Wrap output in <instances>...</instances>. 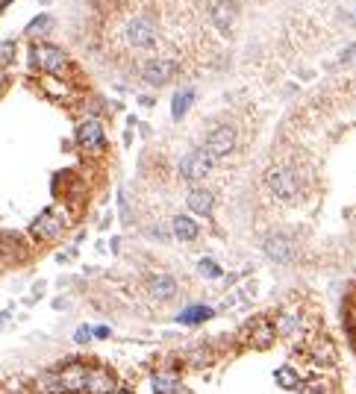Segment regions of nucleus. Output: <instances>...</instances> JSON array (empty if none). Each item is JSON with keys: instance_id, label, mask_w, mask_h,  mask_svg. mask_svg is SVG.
Segmentation results:
<instances>
[{"instance_id": "f257e3e1", "label": "nucleus", "mask_w": 356, "mask_h": 394, "mask_svg": "<svg viewBox=\"0 0 356 394\" xmlns=\"http://www.w3.org/2000/svg\"><path fill=\"white\" fill-rule=\"evenodd\" d=\"M88 365H92V359L68 356L57 368L44 371L36 386L41 394H83L88 380Z\"/></svg>"}, {"instance_id": "f03ea898", "label": "nucleus", "mask_w": 356, "mask_h": 394, "mask_svg": "<svg viewBox=\"0 0 356 394\" xmlns=\"http://www.w3.org/2000/svg\"><path fill=\"white\" fill-rule=\"evenodd\" d=\"M280 338H277V330H274V321L271 315H253L241 324L239 330V344L244 350H257V353H265V350H271Z\"/></svg>"}, {"instance_id": "7ed1b4c3", "label": "nucleus", "mask_w": 356, "mask_h": 394, "mask_svg": "<svg viewBox=\"0 0 356 394\" xmlns=\"http://www.w3.org/2000/svg\"><path fill=\"white\" fill-rule=\"evenodd\" d=\"M68 233V215L57 206H48V209H41L36 215V221L30 224V238L39 245H53L59 242V238Z\"/></svg>"}, {"instance_id": "20e7f679", "label": "nucleus", "mask_w": 356, "mask_h": 394, "mask_svg": "<svg viewBox=\"0 0 356 394\" xmlns=\"http://www.w3.org/2000/svg\"><path fill=\"white\" fill-rule=\"evenodd\" d=\"M265 185L280 203H297L300 200V177L292 165H271L265 171Z\"/></svg>"}, {"instance_id": "39448f33", "label": "nucleus", "mask_w": 356, "mask_h": 394, "mask_svg": "<svg viewBox=\"0 0 356 394\" xmlns=\"http://www.w3.org/2000/svg\"><path fill=\"white\" fill-rule=\"evenodd\" d=\"M30 68L50 74V76H62L65 68H68V53H65L59 45H50V41H39L30 50Z\"/></svg>"}, {"instance_id": "423d86ee", "label": "nucleus", "mask_w": 356, "mask_h": 394, "mask_svg": "<svg viewBox=\"0 0 356 394\" xmlns=\"http://www.w3.org/2000/svg\"><path fill=\"white\" fill-rule=\"evenodd\" d=\"M304 356L321 371V374H324V371H330L333 365L339 362V350H336V344H333V338H330L327 333H321V330H313V333H309V338L304 342Z\"/></svg>"}, {"instance_id": "0eeeda50", "label": "nucleus", "mask_w": 356, "mask_h": 394, "mask_svg": "<svg viewBox=\"0 0 356 394\" xmlns=\"http://www.w3.org/2000/svg\"><path fill=\"white\" fill-rule=\"evenodd\" d=\"M212 168H215V159L209 156V153H206L204 147L188 150L186 156H180V162H177V174H180V180L192 183V185L204 183V180L209 177V174H212Z\"/></svg>"}, {"instance_id": "6e6552de", "label": "nucleus", "mask_w": 356, "mask_h": 394, "mask_svg": "<svg viewBox=\"0 0 356 394\" xmlns=\"http://www.w3.org/2000/svg\"><path fill=\"white\" fill-rule=\"evenodd\" d=\"M144 291H148V298L153 303H174L177 298H180V280L174 277V273L168 271H153L144 277Z\"/></svg>"}, {"instance_id": "1a4fd4ad", "label": "nucleus", "mask_w": 356, "mask_h": 394, "mask_svg": "<svg viewBox=\"0 0 356 394\" xmlns=\"http://www.w3.org/2000/svg\"><path fill=\"white\" fill-rule=\"evenodd\" d=\"M274 330H277V338L283 342H295V338H304L309 333V324H306V315L300 309H288V306H280L274 315Z\"/></svg>"}, {"instance_id": "9d476101", "label": "nucleus", "mask_w": 356, "mask_h": 394, "mask_svg": "<svg viewBox=\"0 0 356 394\" xmlns=\"http://www.w3.org/2000/svg\"><path fill=\"white\" fill-rule=\"evenodd\" d=\"M262 253L274 265H295L297 262V242L288 233H268L262 238Z\"/></svg>"}, {"instance_id": "9b49d317", "label": "nucleus", "mask_w": 356, "mask_h": 394, "mask_svg": "<svg viewBox=\"0 0 356 394\" xmlns=\"http://www.w3.org/2000/svg\"><path fill=\"white\" fill-rule=\"evenodd\" d=\"M74 141L77 147L83 153H103L106 150V129H103V121L100 118H83L80 124L74 129Z\"/></svg>"}, {"instance_id": "f8f14e48", "label": "nucleus", "mask_w": 356, "mask_h": 394, "mask_svg": "<svg viewBox=\"0 0 356 394\" xmlns=\"http://www.w3.org/2000/svg\"><path fill=\"white\" fill-rule=\"evenodd\" d=\"M236 145H239V133H236V127H233V124H218V127L209 129L206 138H204V150L215 162L218 159H227L230 153L236 150Z\"/></svg>"}, {"instance_id": "ddd939ff", "label": "nucleus", "mask_w": 356, "mask_h": 394, "mask_svg": "<svg viewBox=\"0 0 356 394\" xmlns=\"http://www.w3.org/2000/svg\"><path fill=\"white\" fill-rule=\"evenodd\" d=\"M121 386L118 371L106 362H92L88 365V380H86V391L83 394H115Z\"/></svg>"}, {"instance_id": "4468645a", "label": "nucleus", "mask_w": 356, "mask_h": 394, "mask_svg": "<svg viewBox=\"0 0 356 394\" xmlns=\"http://www.w3.org/2000/svg\"><path fill=\"white\" fill-rule=\"evenodd\" d=\"M183 362H180V356L177 359H168L165 365H159V368H153L150 371V391L153 394H171V388L174 386H180L183 382Z\"/></svg>"}, {"instance_id": "2eb2a0df", "label": "nucleus", "mask_w": 356, "mask_h": 394, "mask_svg": "<svg viewBox=\"0 0 356 394\" xmlns=\"http://www.w3.org/2000/svg\"><path fill=\"white\" fill-rule=\"evenodd\" d=\"M177 76V62L171 59H148L141 65V83L150 89H162Z\"/></svg>"}, {"instance_id": "dca6fc26", "label": "nucleus", "mask_w": 356, "mask_h": 394, "mask_svg": "<svg viewBox=\"0 0 356 394\" xmlns=\"http://www.w3.org/2000/svg\"><path fill=\"white\" fill-rule=\"evenodd\" d=\"M27 256L30 247L18 233H0V265H21Z\"/></svg>"}, {"instance_id": "f3484780", "label": "nucleus", "mask_w": 356, "mask_h": 394, "mask_svg": "<svg viewBox=\"0 0 356 394\" xmlns=\"http://www.w3.org/2000/svg\"><path fill=\"white\" fill-rule=\"evenodd\" d=\"M186 209L197 218H212L215 212V191H209L206 185H192L186 194Z\"/></svg>"}, {"instance_id": "a211bd4d", "label": "nucleus", "mask_w": 356, "mask_h": 394, "mask_svg": "<svg viewBox=\"0 0 356 394\" xmlns=\"http://www.w3.org/2000/svg\"><path fill=\"white\" fill-rule=\"evenodd\" d=\"M127 41L132 48H153L157 45V24L150 18H132L127 24Z\"/></svg>"}, {"instance_id": "6ab92c4d", "label": "nucleus", "mask_w": 356, "mask_h": 394, "mask_svg": "<svg viewBox=\"0 0 356 394\" xmlns=\"http://www.w3.org/2000/svg\"><path fill=\"white\" fill-rule=\"evenodd\" d=\"M215 315H218V309L209 303H186L183 309L174 315V321L180 326H204L206 321H212Z\"/></svg>"}, {"instance_id": "aec40b11", "label": "nucleus", "mask_w": 356, "mask_h": 394, "mask_svg": "<svg viewBox=\"0 0 356 394\" xmlns=\"http://www.w3.org/2000/svg\"><path fill=\"white\" fill-rule=\"evenodd\" d=\"M215 359H218V353L212 350V344L204 342V344H195L192 350H186V353L180 356V362H183L186 371H204V368L212 365Z\"/></svg>"}, {"instance_id": "412c9836", "label": "nucleus", "mask_w": 356, "mask_h": 394, "mask_svg": "<svg viewBox=\"0 0 356 394\" xmlns=\"http://www.w3.org/2000/svg\"><path fill=\"white\" fill-rule=\"evenodd\" d=\"M171 236H174V242H180V245H192L200 238V224L192 215H174L171 218Z\"/></svg>"}, {"instance_id": "4be33fe9", "label": "nucleus", "mask_w": 356, "mask_h": 394, "mask_svg": "<svg viewBox=\"0 0 356 394\" xmlns=\"http://www.w3.org/2000/svg\"><path fill=\"white\" fill-rule=\"evenodd\" d=\"M304 380H306V374L295 362H283L280 368H274V382H277V388H283V391L295 394L300 386H304Z\"/></svg>"}, {"instance_id": "5701e85b", "label": "nucleus", "mask_w": 356, "mask_h": 394, "mask_svg": "<svg viewBox=\"0 0 356 394\" xmlns=\"http://www.w3.org/2000/svg\"><path fill=\"white\" fill-rule=\"evenodd\" d=\"M236 18H239V3L236 0H218L212 6V21L221 32H230L236 27Z\"/></svg>"}, {"instance_id": "b1692460", "label": "nucleus", "mask_w": 356, "mask_h": 394, "mask_svg": "<svg viewBox=\"0 0 356 394\" xmlns=\"http://www.w3.org/2000/svg\"><path fill=\"white\" fill-rule=\"evenodd\" d=\"M195 103V89H180L174 94V101H171V118L174 121H183V118L188 115V109H192Z\"/></svg>"}, {"instance_id": "393cba45", "label": "nucleus", "mask_w": 356, "mask_h": 394, "mask_svg": "<svg viewBox=\"0 0 356 394\" xmlns=\"http://www.w3.org/2000/svg\"><path fill=\"white\" fill-rule=\"evenodd\" d=\"M295 394H333V391H330V382L324 380V374H306L304 386Z\"/></svg>"}, {"instance_id": "a878e982", "label": "nucleus", "mask_w": 356, "mask_h": 394, "mask_svg": "<svg viewBox=\"0 0 356 394\" xmlns=\"http://www.w3.org/2000/svg\"><path fill=\"white\" fill-rule=\"evenodd\" d=\"M197 273L204 280H221V277H224V268H221L212 256H204V259L197 262Z\"/></svg>"}, {"instance_id": "bb28decb", "label": "nucleus", "mask_w": 356, "mask_h": 394, "mask_svg": "<svg viewBox=\"0 0 356 394\" xmlns=\"http://www.w3.org/2000/svg\"><path fill=\"white\" fill-rule=\"evenodd\" d=\"M15 56H18V41L15 39H6L0 41V68H9V65H15Z\"/></svg>"}, {"instance_id": "cd10ccee", "label": "nucleus", "mask_w": 356, "mask_h": 394, "mask_svg": "<svg viewBox=\"0 0 356 394\" xmlns=\"http://www.w3.org/2000/svg\"><path fill=\"white\" fill-rule=\"evenodd\" d=\"M342 315H344V330H348L350 342L356 344V294H353L348 303H344V312Z\"/></svg>"}, {"instance_id": "c85d7f7f", "label": "nucleus", "mask_w": 356, "mask_h": 394, "mask_svg": "<svg viewBox=\"0 0 356 394\" xmlns=\"http://www.w3.org/2000/svg\"><path fill=\"white\" fill-rule=\"evenodd\" d=\"M92 342H95V338H92V324H80V326H77V330H74V344L77 347H88Z\"/></svg>"}, {"instance_id": "c756f323", "label": "nucleus", "mask_w": 356, "mask_h": 394, "mask_svg": "<svg viewBox=\"0 0 356 394\" xmlns=\"http://www.w3.org/2000/svg\"><path fill=\"white\" fill-rule=\"evenodd\" d=\"M53 24V18L50 15H39L36 21H30V27H27V36H41V32H48V27Z\"/></svg>"}, {"instance_id": "7c9ffc66", "label": "nucleus", "mask_w": 356, "mask_h": 394, "mask_svg": "<svg viewBox=\"0 0 356 394\" xmlns=\"http://www.w3.org/2000/svg\"><path fill=\"white\" fill-rule=\"evenodd\" d=\"M92 338L95 342H109V338H112V326L109 324H92Z\"/></svg>"}, {"instance_id": "2f4dec72", "label": "nucleus", "mask_w": 356, "mask_h": 394, "mask_svg": "<svg viewBox=\"0 0 356 394\" xmlns=\"http://www.w3.org/2000/svg\"><path fill=\"white\" fill-rule=\"evenodd\" d=\"M118 209H121V224H130V203H127V191H118Z\"/></svg>"}, {"instance_id": "473e14b6", "label": "nucleus", "mask_w": 356, "mask_h": 394, "mask_svg": "<svg viewBox=\"0 0 356 394\" xmlns=\"http://www.w3.org/2000/svg\"><path fill=\"white\" fill-rule=\"evenodd\" d=\"M12 315H15V306H9V309L0 312V330H9V324H12Z\"/></svg>"}, {"instance_id": "72a5a7b5", "label": "nucleus", "mask_w": 356, "mask_h": 394, "mask_svg": "<svg viewBox=\"0 0 356 394\" xmlns=\"http://www.w3.org/2000/svg\"><path fill=\"white\" fill-rule=\"evenodd\" d=\"M50 306H53L57 312H68V309H71V300H68V298H62V294H59V298H53V303H50Z\"/></svg>"}, {"instance_id": "f704fd0d", "label": "nucleus", "mask_w": 356, "mask_h": 394, "mask_svg": "<svg viewBox=\"0 0 356 394\" xmlns=\"http://www.w3.org/2000/svg\"><path fill=\"white\" fill-rule=\"evenodd\" d=\"M9 83H12V80H9V74H6L3 68H0V97H3V94H6V89H9Z\"/></svg>"}, {"instance_id": "c9c22d12", "label": "nucleus", "mask_w": 356, "mask_h": 394, "mask_svg": "<svg viewBox=\"0 0 356 394\" xmlns=\"http://www.w3.org/2000/svg\"><path fill=\"white\" fill-rule=\"evenodd\" d=\"M239 277H241V273H227V277H221V282H224V289H233L239 282Z\"/></svg>"}, {"instance_id": "e433bc0d", "label": "nucleus", "mask_w": 356, "mask_h": 394, "mask_svg": "<svg viewBox=\"0 0 356 394\" xmlns=\"http://www.w3.org/2000/svg\"><path fill=\"white\" fill-rule=\"evenodd\" d=\"M353 53H356V45H348V50H342V56H339V59H342V62H350V59H353Z\"/></svg>"}, {"instance_id": "4c0bfd02", "label": "nucleus", "mask_w": 356, "mask_h": 394, "mask_svg": "<svg viewBox=\"0 0 356 394\" xmlns=\"http://www.w3.org/2000/svg\"><path fill=\"white\" fill-rule=\"evenodd\" d=\"M171 394H195V391L188 388V386H186V380H183L180 386H174V388H171Z\"/></svg>"}, {"instance_id": "58836bf2", "label": "nucleus", "mask_w": 356, "mask_h": 394, "mask_svg": "<svg viewBox=\"0 0 356 394\" xmlns=\"http://www.w3.org/2000/svg\"><path fill=\"white\" fill-rule=\"evenodd\" d=\"M115 394H136V386H130V382H121Z\"/></svg>"}, {"instance_id": "ea45409f", "label": "nucleus", "mask_w": 356, "mask_h": 394, "mask_svg": "<svg viewBox=\"0 0 356 394\" xmlns=\"http://www.w3.org/2000/svg\"><path fill=\"white\" fill-rule=\"evenodd\" d=\"M44 289H48V286H44V282H36V286H32V300H36V298H41V294H44Z\"/></svg>"}]
</instances>
